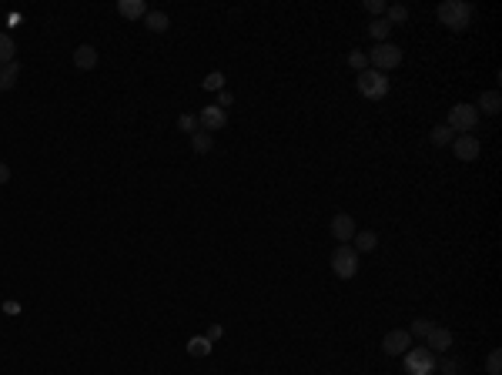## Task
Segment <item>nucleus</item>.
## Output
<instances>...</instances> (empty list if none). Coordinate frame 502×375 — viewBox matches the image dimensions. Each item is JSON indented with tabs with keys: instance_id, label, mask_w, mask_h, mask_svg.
I'll return each instance as SVG.
<instances>
[{
	"instance_id": "6",
	"label": "nucleus",
	"mask_w": 502,
	"mask_h": 375,
	"mask_svg": "<svg viewBox=\"0 0 502 375\" xmlns=\"http://www.w3.org/2000/svg\"><path fill=\"white\" fill-rule=\"evenodd\" d=\"M402 358H405V372L408 375H432L435 372V352H428L426 345H422V349H408Z\"/></svg>"
},
{
	"instance_id": "10",
	"label": "nucleus",
	"mask_w": 502,
	"mask_h": 375,
	"mask_svg": "<svg viewBox=\"0 0 502 375\" xmlns=\"http://www.w3.org/2000/svg\"><path fill=\"white\" fill-rule=\"evenodd\" d=\"M198 125H201V131L215 134V131H221V127L228 125V111H221L218 104H211V107H201V111H198Z\"/></svg>"
},
{
	"instance_id": "28",
	"label": "nucleus",
	"mask_w": 502,
	"mask_h": 375,
	"mask_svg": "<svg viewBox=\"0 0 502 375\" xmlns=\"http://www.w3.org/2000/svg\"><path fill=\"white\" fill-rule=\"evenodd\" d=\"M177 127H181V131H188V134H195V131H198V114H181V118H177Z\"/></svg>"
},
{
	"instance_id": "3",
	"label": "nucleus",
	"mask_w": 502,
	"mask_h": 375,
	"mask_svg": "<svg viewBox=\"0 0 502 375\" xmlns=\"http://www.w3.org/2000/svg\"><path fill=\"white\" fill-rule=\"evenodd\" d=\"M402 64V47H395V44H375V47L369 50V67L372 71H382V74H389V71H395Z\"/></svg>"
},
{
	"instance_id": "13",
	"label": "nucleus",
	"mask_w": 502,
	"mask_h": 375,
	"mask_svg": "<svg viewBox=\"0 0 502 375\" xmlns=\"http://www.w3.org/2000/svg\"><path fill=\"white\" fill-rule=\"evenodd\" d=\"M479 114H489V118H496L502 111V94L499 91H482L479 94V104H476Z\"/></svg>"
},
{
	"instance_id": "22",
	"label": "nucleus",
	"mask_w": 502,
	"mask_h": 375,
	"mask_svg": "<svg viewBox=\"0 0 502 375\" xmlns=\"http://www.w3.org/2000/svg\"><path fill=\"white\" fill-rule=\"evenodd\" d=\"M14 54H17V44H14V37H10V34H0V64H10V61H17Z\"/></svg>"
},
{
	"instance_id": "12",
	"label": "nucleus",
	"mask_w": 502,
	"mask_h": 375,
	"mask_svg": "<svg viewBox=\"0 0 502 375\" xmlns=\"http://www.w3.org/2000/svg\"><path fill=\"white\" fill-rule=\"evenodd\" d=\"M148 3L144 0H118V14L124 17V21H144L148 17Z\"/></svg>"
},
{
	"instance_id": "21",
	"label": "nucleus",
	"mask_w": 502,
	"mask_h": 375,
	"mask_svg": "<svg viewBox=\"0 0 502 375\" xmlns=\"http://www.w3.org/2000/svg\"><path fill=\"white\" fill-rule=\"evenodd\" d=\"M211 349H215V342H211V339H204V335H195V339L188 342V355H191V358H204Z\"/></svg>"
},
{
	"instance_id": "18",
	"label": "nucleus",
	"mask_w": 502,
	"mask_h": 375,
	"mask_svg": "<svg viewBox=\"0 0 502 375\" xmlns=\"http://www.w3.org/2000/svg\"><path fill=\"white\" fill-rule=\"evenodd\" d=\"M215 148V134H208V131H195V134H191V151H195V154H208V151Z\"/></svg>"
},
{
	"instance_id": "4",
	"label": "nucleus",
	"mask_w": 502,
	"mask_h": 375,
	"mask_svg": "<svg viewBox=\"0 0 502 375\" xmlns=\"http://www.w3.org/2000/svg\"><path fill=\"white\" fill-rule=\"evenodd\" d=\"M446 125H449L455 134H472V131L479 127L476 104H455V107H449V118H446Z\"/></svg>"
},
{
	"instance_id": "16",
	"label": "nucleus",
	"mask_w": 502,
	"mask_h": 375,
	"mask_svg": "<svg viewBox=\"0 0 502 375\" xmlns=\"http://www.w3.org/2000/svg\"><path fill=\"white\" fill-rule=\"evenodd\" d=\"M17 77H21V64H17V61L0 64V91H10V87L17 84Z\"/></svg>"
},
{
	"instance_id": "9",
	"label": "nucleus",
	"mask_w": 502,
	"mask_h": 375,
	"mask_svg": "<svg viewBox=\"0 0 502 375\" xmlns=\"http://www.w3.org/2000/svg\"><path fill=\"white\" fill-rule=\"evenodd\" d=\"M328 231H331V238L338 242V245H349L351 238H355V218L351 215H345V211H338L335 218H331V225H328Z\"/></svg>"
},
{
	"instance_id": "1",
	"label": "nucleus",
	"mask_w": 502,
	"mask_h": 375,
	"mask_svg": "<svg viewBox=\"0 0 502 375\" xmlns=\"http://www.w3.org/2000/svg\"><path fill=\"white\" fill-rule=\"evenodd\" d=\"M435 14H439V24L455 30V34H462L472 24V3H466V0H442Z\"/></svg>"
},
{
	"instance_id": "19",
	"label": "nucleus",
	"mask_w": 502,
	"mask_h": 375,
	"mask_svg": "<svg viewBox=\"0 0 502 375\" xmlns=\"http://www.w3.org/2000/svg\"><path fill=\"white\" fill-rule=\"evenodd\" d=\"M389 34H392V24H389L385 17H375V21L369 24V37H372L375 44H385V41H389Z\"/></svg>"
},
{
	"instance_id": "7",
	"label": "nucleus",
	"mask_w": 502,
	"mask_h": 375,
	"mask_svg": "<svg viewBox=\"0 0 502 375\" xmlns=\"http://www.w3.org/2000/svg\"><path fill=\"white\" fill-rule=\"evenodd\" d=\"M452 151H455V161H476L482 154V141L476 134H455L452 138Z\"/></svg>"
},
{
	"instance_id": "31",
	"label": "nucleus",
	"mask_w": 502,
	"mask_h": 375,
	"mask_svg": "<svg viewBox=\"0 0 502 375\" xmlns=\"http://www.w3.org/2000/svg\"><path fill=\"white\" fill-rule=\"evenodd\" d=\"M231 100H234V94L231 91H218V107L225 111V107H231Z\"/></svg>"
},
{
	"instance_id": "32",
	"label": "nucleus",
	"mask_w": 502,
	"mask_h": 375,
	"mask_svg": "<svg viewBox=\"0 0 502 375\" xmlns=\"http://www.w3.org/2000/svg\"><path fill=\"white\" fill-rule=\"evenodd\" d=\"M221 335H225V328H221V325H211V328H208V335H204V339H211V342H218Z\"/></svg>"
},
{
	"instance_id": "26",
	"label": "nucleus",
	"mask_w": 502,
	"mask_h": 375,
	"mask_svg": "<svg viewBox=\"0 0 502 375\" xmlns=\"http://www.w3.org/2000/svg\"><path fill=\"white\" fill-rule=\"evenodd\" d=\"M485 372H489V375H502V352L499 349L489 352V358H485Z\"/></svg>"
},
{
	"instance_id": "8",
	"label": "nucleus",
	"mask_w": 502,
	"mask_h": 375,
	"mask_svg": "<svg viewBox=\"0 0 502 375\" xmlns=\"http://www.w3.org/2000/svg\"><path fill=\"white\" fill-rule=\"evenodd\" d=\"M408 349H412L408 328H392V332H385V339H382V352H385V355H405Z\"/></svg>"
},
{
	"instance_id": "15",
	"label": "nucleus",
	"mask_w": 502,
	"mask_h": 375,
	"mask_svg": "<svg viewBox=\"0 0 502 375\" xmlns=\"http://www.w3.org/2000/svg\"><path fill=\"white\" fill-rule=\"evenodd\" d=\"M452 138H455V131L449 125H435L428 131V144L432 148H446V144H452Z\"/></svg>"
},
{
	"instance_id": "25",
	"label": "nucleus",
	"mask_w": 502,
	"mask_h": 375,
	"mask_svg": "<svg viewBox=\"0 0 502 375\" xmlns=\"http://www.w3.org/2000/svg\"><path fill=\"white\" fill-rule=\"evenodd\" d=\"M428 332H432V322H428V319H415V322L408 325V335H412V339H426Z\"/></svg>"
},
{
	"instance_id": "30",
	"label": "nucleus",
	"mask_w": 502,
	"mask_h": 375,
	"mask_svg": "<svg viewBox=\"0 0 502 375\" xmlns=\"http://www.w3.org/2000/svg\"><path fill=\"white\" fill-rule=\"evenodd\" d=\"M365 10H369V14H372V21H375V17H385L389 3H385V0H365Z\"/></svg>"
},
{
	"instance_id": "33",
	"label": "nucleus",
	"mask_w": 502,
	"mask_h": 375,
	"mask_svg": "<svg viewBox=\"0 0 502 375\" xmlns=\"http://www.w3.org/2000/svg\"><path fill=\"white\" fill-rule=\"evenodd\" d=\"M7 181H10V164H3V161H0V188H3Z\"/></svg>"
},
{
	"instance_id": "20",
	"label": "nucleus",
	"mask_w": 502,
	"mask_h": 375,
	"mask_svg": "<svg viewBox=\"0 0 502 375\" xmlns=\"http://www.w3.org/2000/svg\"><path fill=\"white\" fill-rule=\"evenodd\" d=\"M144 24H148V30H154V34H164V30L171 27V21H168V14H164V10H148Z\"/></svg>"
},
{
	"instance_id": "2",
	"label": "nucleus",
	"mask_w": 502,
	"mask_h": 375,
	"mask_svg": "<svg viewBox=\"0 0 502 375\" xmlns=\"http://www.w3.org/2000/svg\"><path fill=\"white\" fill-rule=\"evenodd\" d=\"M355 87H358V94L365 100H382L389 94V74H382V71H362V74L355 77Z\"/></svg>"
},
{
	"instance_id": "27",
	"label": "nucleus",
	"mask_w": 502,
	"mask_h": 375,
	"mask_svg": "<svg viewBox=\"0 0 502 375\" xmlns=\"http://www.w3.org/2000/svg\"><path fill=\"white\" fill-rule=\"evenodd\" d=\"M201 84H204L208 91H225V74H221V71H211V74L204 77Z\"/></svg>"
},
{
	"instance_id": "17",
	"label": "nucleus",
	"mask_w": 502,
	"mask_h": 375,
	"mask_svg": "<svg viewBox=\"0 0 502 375\" xmlns=\"http://www.w3.org/2000/svg\"><path fill=\"white\" fill-rule=\"evenodd\" d=\"M349 245H351L355 251H375L378 235H375V231H355V238H351Z\"/></svg>"
},
{
	"instance_id": "24",
	"label": "nucleus",
	"mask_w": 502,
	"mask_h": 375,
	"mask_svg": "<svg viewBox=\"0 0 502 375\" xmlns=\"http://www.w3.org/2000/svg\"><path fill=\"white\" fill-rule=\"evenodd\" d=\"M349 67L355 71V74L369 71V54H365V50H351V54H349Z\"/></svg>"
},
{
	"instance_id": "23",
	"label": "nucleus",
	"mask_w": 502,
	"mask_h": 375,
	"mask_svg": "<svg viewBox=\"0 0 502 375\" xmlns=\"http://www.w3.org/2000/svg\"><path fill=\"white\" fill-rule=\"evenodd\" d=\"M385 21L395 27V24H405L408 21V7H402V3H392L389 10H385Z\"/></svg>"
},
{
	"instance_id": "11",
	"label": "nucleus",
	"mask_w": 502,
	"mask_h": 375,
	"mask_svg": "<svg viewBox=\"0 0 502 375\" xmlns=\"http://www.w3.org/2000/svg\"><path fill=\"white\" fill-rule=\"evenodd\" d=\"M452 342H455V335H452V328H446V325H432V332L426 335L428 352H446V349H452Z\"/></svg>"
},
{
	"instance_id": "14",
	"label": "nucleus",
	"mask_w": 502,
	"mask_h": 375,
	"mask_svg": "<svg viewBox=\"0 0 502 375\" xmlns=\"http://www.w3.org/2000/svg\"><path fill=\"white\" fill-rule=\"evenodd\" d=\"M74 67L77 71H94L98 67V50L91 47V44H80L74 50Z\"/></svg>"
},
{
	"instance_id": "5",
	"label": "nucleus",
	"mask_w": 502,
	"mask_h": 375,
	"mask_svg": "<svg viewBox=\"0 0 502 375\" xmlns=\"http://www.w3.org/2000/svg\"><path fill=\"white\" fill-rule=\"evenodd\" d=\"M331 272H335V278H342V281L355 278L358 275V251L351 248V245H338V248L331 251Z\"/></svg>"
},
{
	"instance_id": "29",
	"label": "nucleus",
	"mask_w": 502,
	"mask_h": 375,
	"mask_svg": "<svg viewBox=\"0 0 502 375\" xmlns=\"http://www.w3.org/2000/svg\"><path fill=\"white\" fill-rule=\"evenodd\" d=\"M435 369H442L446 375H462V362L459 358H446V362H435Z\"/></svg>"
}]
</instances>
